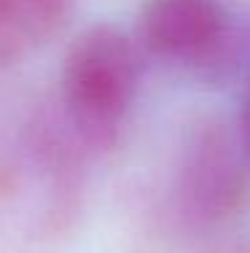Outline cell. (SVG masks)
I'll list each match as a JSON object with an SVG mask.
<instances>
[{"mask_svg": "<svg viewBox=\"0 0 250 253\" xmlns=\"http://www.w3.org/2000/svg\"><path fill=\"white\" fill-rule=\"evenodd\" d=\"M138 76V51L124 30L94 25L70 43L59 70V102L75 140L86 148L110 146L135 100Z\"/></svg>", "mask_w": 250, "mask_h": 253, "instance_id": "1", "label": "cell"}, {"mask_svg": "<svg viewBox=\"0 0 250 253\" xmlns=\"http://www.w3.org/2000/svg\"><path fill=\"white\" fill-rule=\"evenodd\" d=\"M143 41L156 57L218 76L234 59V33L221 0H145Z\"/></svg>", "mask_w": 250, "mask_h": 253, "instance_id": "2", "label": "cell"}, {"mask_svg": "<svg viewBox=\"0 0 250 253\" xmlns=\"http://www.w3.org/2000/svg\"><path fill=\"white\" fill-rule=\"evenodd\" d=\"M250 165L240 137L223 124H202L188 137L178 175V197L188 215L215 224L245 205Z\"/></svg>", "mask_w": 250, "mask_h": 253, "instance_id": "3", "label": "cell"}, {"mask_svg": "<svg viewBox=\"0 0 250 253\" xmlns=\"http://www.w3.org/2000/svg\"><path fill=\"white\" fill-rule=\"evenodd\" d=\"M73 0H0V68L19 62L65 27Z\"/></svg>", "mask_w": 250, "mask_h": 253, "instance_id": "4", "label": "cell"}, {"mask_svg": "<svg viewBox=\"0 0 250 253\" xmlns=\"http://www.w3.org/2000/svg\"><path fill=\"white\" fill-rule=\"evenodd\" d=\"M240 146H242V154H245L248 165H250V92H248V100H245V108H242V116H240Z\"/></svg>", "mask_w": 250, "mask_h": 253, "instance_id": "5", "label": "cell"}]
</instances>
